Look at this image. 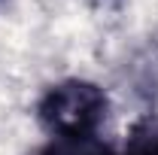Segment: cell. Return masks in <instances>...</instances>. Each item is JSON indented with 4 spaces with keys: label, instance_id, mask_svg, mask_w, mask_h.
<instances>
[{
    "label": "cell",
    "instance_id": "cell-1",
    "mask_svg": "<svg viewBox=\"0 0 158 155\" xmlns=\"http://www.w3.org/2000/svg\"><path fill=\"white\" fill-rule=\"evenodd\" d=\"M106 116V94L94 82L67 79L40 100V122L58 137H91Z\"/></svg>",
    "mask_w": 158,
    "mask_h": 155
},
{
    "label": "cell",
    "instance_id": "cell-3",
    "mask_svg": "<svg viewBox=\"0 0 158 155\" xmlns=\"http://www.w3.org/2000/svg\"><path fill=\"white\" fill-rule=\"evenodd\" d=\"M125 155H158V119L155 116L134 125Z\"/></svg>",
    "mask_w": 158,
    "mask_h": 155
},
{
    "label": "cell",
    "instance_id": "cell-2",
    "mask_svg": "<svg viewBox=\"0 0 158 155\" xmlns=\"http://www.w3.org/2000/svg\"><path fill=\"white\" fill-rule=\"evenodd\" d=\"M37 155H116L94 137H58L55 143L43 146Z\"/></svg>",
    "mask_w": 158,
    "mask_h": 155
}]
</instances>
